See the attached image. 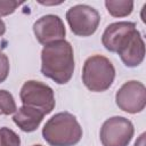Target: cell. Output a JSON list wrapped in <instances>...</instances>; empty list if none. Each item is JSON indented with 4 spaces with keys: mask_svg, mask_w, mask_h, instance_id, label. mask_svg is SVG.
<instances>
[{
    "mask_svg": "<svg viewBox=\"0 0 146 146\" xmlns=\"http://www.w3.org/2000/svg\"><path fill=\"white\" fill-rule=\"evenodd\" d=\"M74 72V52L70 42L59 40L41 51V73L58 84L67 83Z\"/></svg>",
    "mask_w": 146,
    "mask_h": 146,
    "instance_id": "cell-1",
    "label": "cell"
},
{
    "mask_svg": "<svg viewBox=\"0 0 146 146\" xmlns=\"http://www.w3.org/2000/svg\"><path fill=\"white\" fill-rule=\"evenodd\" d=\"M42 136L51 146H74L81 140L82 128L73 114L60 112L46 122Z\"/></svg>",
    "mask_w": 146,
    "mask_h": 146,
    "instance_id": "cell-2",
    "label": "cell"
},
{
    "mask_svg": "<svg viewBox=\"0 0 146 146\" xmlns=\"http://www.w3.org/2000/svg\"><path fill=\"white\" fill-rule=\"evenodd\" d=\"M115 78V68L112 62L102 56L95 55L84 62L82 70V81L84 86L95 92L107 90Z\"/></svg>",
    "mask_w": 146,
    "mask_h": 146,
    "instance_id": "cell-3",
    "label": "cell"
},
{
    "mask_svg": "<svg viewBox=\"0 0 146 146\" xmlns=\"http://www.w3.org/2000/svg\"><path fill=\"white\" fill-rule=\"evenodd\" d=\"M19 97L23 105L38 108L43 114H49L55 108L56 100L52 89L40 81H26L21 88Z\"/></svg>",
    "mask_w": 146,
    "mask_h": 146,
    "instance_id": "cell-4",
    "label": "cell"
},
{
    "mask_svg": "<svg viewBox=\"0 0 146 146\" xmlns=\"http://www.w3.org/2000/svg\"><path fill=\"white\" fill-rule=\"evenodd\" d=\"M66 19L75 35L89 36L96 32L100 22V15L94 7L75 5L66 11Z\"/></svg>",
    "mask_w": 146,
    "mask_h": 146,
    "instance_id": "cell-5",
    "label": "cell"
},
{
    "mask_svg": "<svg viewBox=\"0 0 146 146\" xmlns=\"http://www.w3.org/2000/svg\"><path fill=\"white\" fill-rule=\"evenodd\" d=\"M133 124L123 116L107 119L99 132L103 146H128L133 136Z\"/></svg>",
    "mask_w": 146,
    "mask_h": 146,
    "instance_id": "cell-6",
    "label": "cell"
},
{
    "mask_svg": "<svg viewBox=\"0 0 146 146\" xmlns=\"http://www.w3.org/2000/svg\"><path fill=\"white\" fill-rule=\"evenodd\" d=\"M115 102L120 110L136 114L145 108L146 104V89L139 81H128L116 91Z\"/></svg>",
    "mask_w": 146,
    "mask_h": 146,
    "instance_id": "cell-7",
    "label": "cell"
},
{
    "mask_svg": "<svg viewBox=\"0 0 146 146\" xmlns=\"http://www.w3.org/2000/svg\"><path fill=\"white\" fill-rule=\"evenodd\" d=\"M33 32L41 44H49L55 41L64 40L66 30L62 18L57 15H44L33 24Z\"/></svg>",
    "mask_w": 146,
    "mask_h": 146,
    "instance_id": "cell-8",
    "label": "cell"
},
{
    "mask_svg": "<svg viewBox=\"0 0 146 146\" xmlns=\"http://www.w3.org/2000/svg\"><path fill=\"white\" fill-rule=\"evenodd\" d=\"M136 24L132 22H116L110 24L102 36L103 46L112 52H119V50L125 44L130 35L136 31Z\"/></svg>",
    "mask_w": 146,
    "mask_h": 146,
    "instance_id": "cell-9",
    "label": "cell"
},
{
    "mask_svg": "<svg viewBox=\"0 0 146 146\" xmlns=\"http://www.w3.org/2000/svg\"><path fill=\"white\" fill-rule=\"evenodd\" d=\"M121 60L128 67H136L141 64L145 57V43L138 30H136L125 44L117 52Z\"/></svg>",
    "mask_w": 146,
    "mask_h": 146,
    "instance_id": "cell-10",
    "label": "cell"
},
{
    "mask_svg": "<svg viewBox=\"0 0 146 146\" xmlns=\"http://www.w3.org/2000/svg\"><path fill=\"white\" fill-rule=\"evenodd\" d=\"M44 114L34 107L23 105L21 106L13 117L15 124L25 132H32L38 129L41 121L43 120Z\"/></svg>",
    "mask_w": 146,
    "mask_h": 146,
    "instance_id": "cell-11",
    "label": "cell"
},
{
    "mask_svg": "<svg viewBox=\"0 0 146 146\" xmlns=\"http://www.w3.org/2000/svg\"><path fill=\"white\" fill-rule=\"evenodd\" d=\"M105 7L107 11L114 17H124L131 14L133 9V1L128 0H106Z\"/></svg>",
    "mask_w": 146,
    "mask_h": 146,
    "instance_id": "cell-12",
    "label": "cell"
},
{
    "mask_svg": "<svg viewBox=\"0 0 146 146\" xmlns=\"http://www.w3.org/2000/svg\"><path fill=\"white\" fill-rule=\"evenodd\" d=\"M17 111L13 95L7 90H0V115H9Z\"/></svg>",
    "mask_w": 146,
    "mask_h": 146,
    "instance_id": "cell-13",
    "label": "cell"
},
{
    "mask_svg": "<svg viewBox=\"0 0 146 146\" xmlns=\"http://www.w3.org/2000/svg\"><path fill=\"white\" fill-rule=\"evenodd\" d=\"M0 146H21L19 136L7 127L0 128Z\"/></svg>",
    "mask_w": 146,
    "mask_h": 146,
    "instance_id": "cell-14",
    "label": "cell"
},
{
    "mask_svg": "<svg viewBox=\"0 0 146 146\" xmlns=\"http://www.w3.org/2000/svg\"><path fill=\"white\" fill-rule=\"evenodd\" d=\"M22 3L18 1H0V16H7L9 14H13L17 7H19Z\"/></svg>",
    "mask_w": 146,
    "mask_h": 146,
    "instance_id": "cell-15",
    "label": "cell"
},
{
    "mask_svg": "<svg viewBox=\"0 0 146 146\" xmlns=\"http://www.w3.org/2000/svg\"><path fill=\"white\" fill-rule=\"evenodd\" d=\"M9 74V59L0 50V83L3 82Z\"/></svg>",
    "mask_w": 146,
    "mask_h": 146,
    "instance_id": "cell-16",
    "label": "cell"
},
{
    "mask_svg": "<svg viewBox=\"0 0 146 146\" xmlns=\"http://www.w3.org/2000/svg\"><path fill=\"white\" fill-rule=\"evenodd\" d=\"M145 136H146V133H145V132H144V133H141V135L139 136V138L136 140L135 146H145Z\"/></svg>",
    "mask_w": 146,
    "mask_h": 146,
    "instance_id": "cell-17",
    "label": "cell"
},
{
    "mask_svg": "<svg viewBox=\"0 0 146 146\" xmlns=\"http://www.w3.org/2000/svg\"><path fill=\"white\" fill-rule=\"evenodd\" d=\"M6 32V25H5V23H3V21L0 18V36Z\"/></svg>",
    "mask_w": 146,
    "mask_h": 146,
    "instance_id": "cell-18",
    "label": "cell"
},
{
    "mask_svg": "<svg viewBox=\"0 0 146 146\" xmlns=\"http://www.w3.org/2000/svg\"><path fill=\"white\" fill-rule=\"evenodd\" d=\"M40 3H42V5H59V3H62V1L60 2H42V1H40Z\"/></svg>",
    "mask_w": 146,
    "mask_h": 146,
    "instance_id": "cell-19",
    "label": "cell"
},
{
    "mask_svg": "<svg viewBox=\"0 0 146 146\" xmlns=\"http://www.w3.org/2000/svg\"><path fill=\"white\" fill-rule=\"evenodd\" d=\"M33 146H42V145H33Z\"/></svg>",
    "mask_w": 146,
    "mask_h": 146,
    "instance_id": "cell-20",
    "label": "cell"
}]
</instances>
